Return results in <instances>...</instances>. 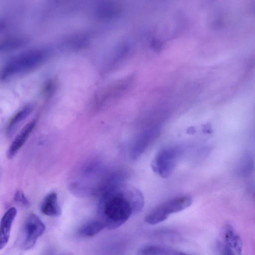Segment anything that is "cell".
Returning a JSON list of instances; mask_svg holds the SVG:
<instances>
[{
    "label": "cell",
    "instance_id": "cell-8",
    "mask_svg": "<svg viewBox=\"0 0 255 255\" xmlns=\"http://www.w3.org/2000/svg\"><path fill=\"white\" fill-rule=\"evenodd\" d=\"M156 133L154 129L145 131L138 135L132 142L129 149L131 158L136 159L144 151Z\"/></svg>",
    "mask_w": 255,
    "mask_h": 255
},
{
    "label": "cell",
    "instance_id": "cell-2",
    "mask_svg": "<svg viewBox=\"0 0 255 255\" xmlns=\"http://www.w3.org/2000/svg\"><path fill=\"white\" fill-rule=\"evenodd\" d=\"M46 55L45 51L39 49L32 50L17 55L5 66L1 73V78L6 79L36 67L43 62Z\"/></svg>",
    "mask_w": 255,
    "mask_h": 255
},
{
    "label": "cell",
    "instance_id": "cell-10",
    "mask_svg": "<svg viewBox=\"0 0 255 255\" xmlns=\"http://www.w3.org/2000/svg\"><path fill=\"white\" fill-rule=\"evenodd\" d=\"M140 255H189L168 247L157 245H147L139 251Z\"/></svg>",
    "mask_w": 255,
    "mask_h": 255
},
{
    "label": "cell",
    "instance_id": "cell-15",
    "mask_svg": "<svg viewBox=\"0 0 255 255\" xmlns=\"http://www.w3.org/2000/svg\"><path fill=\"white\" fill-rule=\"evenodd\" d=\"M24 43L23 39H16L10 40L3 44V46H1V48H4V50L6 49L15 48Z\"/></svg>",
    "mask_w": 255,
    "mask_h": 255
},
{
    "label": "cell",
    "instance_id": "cell-9",
    "mask_svg": "<svg viewBox=\"0 0 255 255\" xmlns=\"http://www.w3.org/2000/svg\"><path fill=\"white\" fill-rule=\"evenodd\" d=\"M41 212L48 216L59 217L62 213L58 201V196L55 192L48 194L43 199L40 206Z\"/></svg>",
    "mask_w": 255,
    "mask_h": 255
},
{
    "label": "cell",
    "instance_id": "cell-12",
    "mask_svg": "<svg viewBox=\"0 0 255 255\" xmlns=\"http://www.w3.org/2000/svg\"><path fill=\"white\" fill-rule=\"evenodd\" d=\"M33 109L32 105H26L12 117L7 127L6 132L8 135L14 132L16 127L30 114Z\"/></svg>",
    "mask_w": 255,
    "mask_h": 255
},
{
    "label": "cell",
    "instance_id": "cell-11",
    "mask_svg": "<svg viewBox=\"0 0 255 255\" xmlns=\"http://www.w3.org/2000/svg\"><path fill=\"white\" fill-rule=\"evenodd\" d=\"M103 223L98 220H91L81 226L78 230L79 236L83 237H91L98 234L105 228Z\"/></svg>",
    "mask_w": 255,
    "mask_h": 255
},
{
    "label": "cell",
    "instance_id": "cell-13",
    "mask_svg": "<svg viewBox=\"0 0 255 255\" xmlns=\"http://www.w3.org/2000/svg\"><path fill=\"white\" fill-rule=\"evenodd\" d=\"M227 246L234 248L240 254L242 252V245L238 235L231 228L228 229L225 234Z\"/></svg>",
    "mask_w": 255,
    "mask_h": 255
},
{
    "label": "cell",
    "instance_id": "cell-3",
    "mask_svg": "<svg viewBox=\"0 0 255 255\" xmlns=\"http://www.w3.org/2000/svg\"><path fill=\"white\" fill-rule=\"evenodd\" d=\"M192 203L189 196H181L170 199L151 210L145 217L148 224L155 225L165 220L173 213L181 211L189 207Z\"/></svg>",
    "mask_w": 255,
    "mask_h": 255
},
{
    "label": "cell",
    "instance_id": "cell-6",
    "mask_svg": "<svg viewBox=\"0 0 255 255\" xmlns=\"http://www.w3.org/2000/svg\"><path fill=\"white\" fill-rule=\"evenodd\" d=\"M35 121L27 123L17 134L6 152L8 158H13L25 143L35 126Z\"/></svg>",
    "mask_w": 255,
    "mask_h": 255
},
{
    "label": "cell",
    "instance_id": "cell-14",
    "mask_svg": "<svg viewBox=\"0 0 255 255\" xmlns=\"http://www.w3.org/2000/svg\"><path fill=\"white\" fill-rule=\"evenodd\" d=\"M15 202L19 206L27 207L29 206V202L21 191H17L14 196Z\"/></svg>",
    "mask_w": 255,
    "mask_h": 255
},
{
    "label": "cell",
    "instance_id": "cell-7",
    "mask_svg": "<svg viewBox=\"0 0 255 255\" xmlns=\"http://www.w3.org/2000/svg\"><path fill=\"white\" fill-rule=\"evenodd\" d=\"M17 214L16 209L10 208L3 216L0 227V249L2 250L8 242L11 226Z\"/></svg>",
    "mask_w": 255,
    "mask_h": 255
},
{
    "label": "cell",
    "instance_id": "cell-16",
    "mask_svg": "<svg viewBox=\"0 0 255 255\" xmlns=\"http://www.w3.org/2000/svg\"><path fill=\"white\" fill-rule=\"evenodd\" d=\"M44 255H73L71 253L67 251L55 252L53 250L47 251Z\"/></svg>",
    "mask_w": 255,
    "mask_h": 255
},
{
    "label": "cell",
    "instance_id": "cell-17",
    "mask_svg": "<svg viewBox=\"0 0 255 255\" xmlns=\"http://www.w3.org/2000/svg\"><path fill=\"white\" fill-rule=\"evenodd\" d=\"M223 255H235V254L231 248L225 247L223 252Z\"/></svg>",
    "mask_w": 255,
    "mask_h": 255
},
{
    "label": "cell",
    "instance_id": "cell-4",
    "mask_svg": "<svg viewBox=\"0 0 255 255\" xmlns=\"http://www.w3.org/2000/svg\"><path fill=\"white\" fill-rule=\"evenodd\" d=\"M180 154L181 150L177 147L169 146L161 149L152 162V169L160 177H169L175 169Z\"/></svg>",
    "mask_w": 255,
    "mask_h": 255
},
{
    "label": "cell",
    "instance_id": "cell-19",
    "mask_svg": "<svg viewBox=\"0 0 255 255\" xmlns=\"http://www.w3.org/2000/svg\"><path fill=\"white\" fill-rule=\"evenodd\" d=\"M207 32V31H206ZM205 46H206V40H205ZM204 62H205V59H204Z\"/></svg>",
    "mask_w": 255,
    "mask_h": 255
},
{
    "label": "cell",
    "instance_id": "cell-5",
    "mask_svg": "<svg viewBox=\"0 0 255 255\" xmlns=\"http://www.w3.org/2000/svg\"><path fill=\"white\" fill-rule=\"evenodd\" d=\"M45 226L35 214H29L24 220L20 236V247L23 250H29L36 244L43 234Z\"/></svg>",
    "mask_w": 255,
    "mask_h": 255
},
{
    "label": "cell",
    "instance_id": "cell-1",
    "mask_svg": "<svg viewBox=\"0 0 255 255\" xmlns=\"http://www.w3.org/2000/svg\"><path fill=\"white\" fill-rule=\"evenodd\" d=\"M144 205L141 191L127 184L111 188L102 197L98 206L99 220L109 230L116 229L133 215L139 212Z\"/></svg>",
    "mask_w": 255,
    "mask_h": 255
},
{
    "label": "cell",
    "instance_id": "cell-18",
    "mask_svg": "<svg viewBox=\"0 0 255 255\" xmlns=\"http://www.w3.org/2000/svg\"><path fill=\"white\" fill-rule=\"evenodd\" d=\"M201 6H202V1H201ZM200 19H201V17H200ZM199 25H200V23H199ZM198 30H199V28H198ZM198 32H197V33H198ZM197 35H196V36H197Z\"/></svg>",
    "mask_w": 255,
    "mask_h": 255
}]
</instances>
